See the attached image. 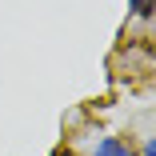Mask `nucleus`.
<instances>
[{
    "label": "nucleus",
    "mask_w": 156,
    "mask_h": 156,
    "mask_svg": "<svg viewBox=\"0 0 156 156\" xmlns=\"http://www.w3.org/2000/svg\"><path fill=\"white\" fill-rule=\"evenodd\" d=\"M96 156H132V148H128V144H120L116 136H108V140L96 144Z\"/></svg>",
    "instance_id": "obj_1"
},
{
    "label": "nucleus",
    "mask_w": 156,
    "mask_h": 156,
    "mask_svg": "<svg viewBox=\"0 0 156 156\" xmlns=\"http://www.w3.org/2000/svg\"><path fill=\"white\" fill-rule=\"evenodd\" d=\"M132 4H136V12H140V16H148V12H152V0H132Z\"/></svg>",
    "instance_id": "obj_2"
}]
</instances>
